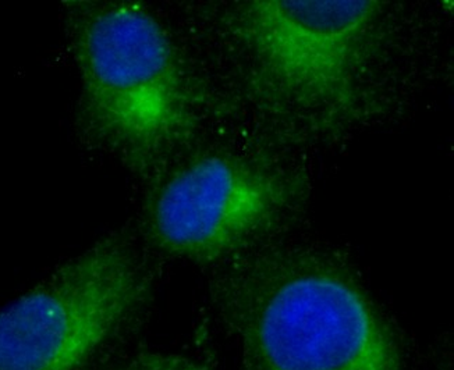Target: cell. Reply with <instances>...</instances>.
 Masks as SVG:
<instances>
[{"label":"cell","instance_id":"6da1fadb","mask_svg":"<svg viewBox=\"0 0 454 370\" xmlns=\"http://www.w3.org/2000/svg\"><path fill=\"white\" fill-rule=\"evenodd\" d=\"M214 270L212 315L237 370H409L396 326L331 251L273 238Z\"/></svg>","mask_w":454,"mask_h":370},{"label":"cell","instance_id":"7a4b0ae2","mask_svg":"<svg viewBox=\"0 0 454 370\" xmlns=\"http://www.w3.org/2000/svg\"><path fill=\"white\" fill-rule=\"evenodd\" d=\"M78 123L134 174L158 175L199 128L197 95L168 29L141 4H67Z\"/></svg>","mask_w":454,"mask_h":370},{"label":"cell","instance_id":"3957f363","mask_svg":"<svg viewBox=\"0 0 454 370\" xmlns=\"http://www.w3.org/2000/svg\"><path fill=\"white\" fill-rule=\"evenodd\" d=\"M153 292L138 241L107 234L0 309V370H87L129 344Z\"/></svg>","mask_w":454,"mask_h":370},{"label":"cell","instance_id":"277c9868","mask_svg":"<svg viewBox=\"0 0 454 370\" xmlns=\"http://www.w3.org/2000/svg\"><path fill=\"white\" fill-rule=\"evenodd\" d=\"M380 2L234 4L227 33L256 89L301 116L350 111L378 48Z\"/></svg>","mask_w":454,"mask_h":370},{"label":"cell","instance_id":"5b68a950","mask_svg":"<svg viewBox=\"0 0 454 370\" xmlns=\"http://www.w3.org/2000/svg\"><path fill=\"white\" fill-rule=\"evenodd\" d=\"M156 177L141 209L144 240L212 269L273 240L300 204L285 170L227 150L190 156Z\"/></svg>","mask_w":454,"mask_h":370},{"label":"cell","instance_id":"8992f818","mask_svg":"<svg viewBox=\"0 0 454 370\" xmlns=\"http://www.w3.org/2000/svg\"><path fill=\"white\" fill-rule=\"evenodd\" d=\"M87 370H218L208 360L168 348L124 344L98 359Z\"/></svg>","mask_w":454,"mask_h":370},{"label":"cell","instance_id":"52a82bcc","mask_svg":"<svg viewBox=\"0 0 454 370\" xmlns=\"http://www.w3.org/2000/svg\"><path fill=\"white\" fill-rule=\"evenodd\" d=\"M446 357L445 355H442V359L438 360L435 364V370H450L448 367V364H446Z\"/></svg>","mask_w":454,"mask_h":370}]
</instances>
